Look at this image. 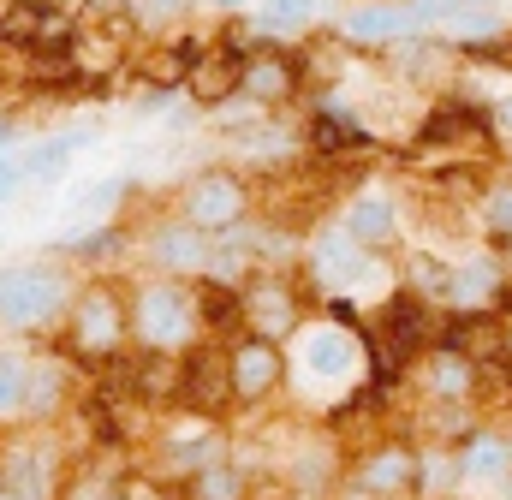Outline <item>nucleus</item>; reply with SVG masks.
<instances>
[{
    "instance_id": "1",
    "label": "nucleus",
    "mask_w": 512,
    "mask_h": 500,
    "mask_svg": "<svg viewBox=\"0 0 512 500\" xmlns=\"http://www.w3.org/2000/svg\"><path fill=\"white\" fill-rule=\"evenodd\" d=\"M60 304H66V286L48 268H18L0 280V316L6 322H48Z\"/></svg>"
},
{
    "instance_id": "2",
    "label": "nucleus",
    "mask_w": 512,
    "mask_h": 500,
    "mask_svg": "<svg viewBox=\"0 0 512 500\" xmlns=\"http://www.w3.org/2000/svg\"><path fill=\"white\" fill-rule=\"evenodd\" d=\"M137 328H143L149 346H179V340L191 334V304H185V292H179V286H155V292H143Z\"/></svg>"
},
{
    "instance_id": "3",
    "label": "nucleus",
    "mask_w": 512,
    "mask_h": 500,
    "mask_svg": "<svg viewBox=\"0 0 512 500\" xmlns=\"http://www.w3.org/2000/svg\"><path fill=\"white\" fill-rule=\"evenodd\" d=\"M227 393H233V375H227V358H215V352H197V358L179 370V399H185L191 411H221Z\"/></svg>"
},
{
    "instance_id": "4",
    "label": "nucleus",
    "mask_w": 512,
    "mask_h": 500,
    "mask_svg": "<svg viewBox=\"0 0 512 500\" xmlns=\"http://www.w3.org/2000/svg\"><path fill=\"white\" fill-rule=\"evenodd\" d=\"M239 215H245V191L233 179H203L191 191V221L197 227H233Z\"/></svg>"
},
{
    "instance_id": "5",
    "label": "nucleus",
    "mask_w": 512,
    "mask_h": 500,
    "mask_svg": "<svg viewBox=\"0 0 512 500\" xmlns=\"http://www.w3.org/2000/svg\"><path fill=\"white\" fill-rule=\"evenodd\" d=\"M227 375H233V393H268L274 387V375H280V358H274V346L268 340H245L233 358H227Z\"/></svg>"
},
{
    "instance_id": "6",
    "label": "nucleus",
    "mask_w": 512,
    "mask_h": 500,
    "mask_svg": "<svg viewBox=\"0 0 512 500\" xmlns=\"http://www.w3.org/2000/svg\"><path fill=\"white\" fill-rule=\"evenodd\" d=\"M78 340L84 346H114L120 340V304H114V292H84L78 298Z\"/></svg>"
},
{
    "instance_id": "7",
    "label": "nucleus",
    "mask_w": 512,
    "mask_h": 500,
    "mask_svg": "<svg viewBox=\"0 0 512 500\" xmlns=\"http://www.w3.org/2000/svg\"><path fill=\"white\" fill-rule=\"evenodd\" d=\"M239 72H245V60H239L233 48H221V54H209V60H197V66H191V96L221 102V96H233V90H239Z\"/></svg>"
},
{
    "instance_id": "8",
    "label": "nucleus",
    "mask_w": 512,
    "mask_h": 500,
    "mask_svg": "<svg viewBox=\"0 0 512 500\" xmlns=\"http://www.w3.org/2000/svg\"><path fill=\"white\" fill-rule=\"evenodd\" d=\"M298 358L316 381H340V375H352V340L346 334H310L298 346Z\"/></svg>"
},
{
    "instance_id": "9",
    "label": "nucleus",
    "mask_w": 512,
    "mask_h": 500,
    "mask_svg": "<svg viewBox=\"0 0 512 500\" xmlns=\"http://www.w3.org/2000/svg\"><path fill=\"white\" fill-rule=\"evenodd\" d=\"M393 203L387 197H358L352 215H346V245H387L393 239Z\"/></svg>"
},
{
    "instance_id": "10",
    "label": "nucleus",
    "mask_w": 512,
    "mask_h": 500,
    "mask_svg": "<svg viewBox=\"0 0 512 500\" xmlns=\"http://www.w3.org/2000/svg\"><path fill=\"white\" fill-rule=\"evenodd\" d=\"M0 500H48V465L36 453L0 459Z\"/></svg>"
},
{
    "instance_id": "11",
    "label": "nucleus",
    "mask_w": 512,
    "mask_h": 500,
    "mask_svg": "<svg viewBox=\"0 0 512 500\" xmlns=\"http://www.w3.org/2000/svg\"><path fill=\"white\" fill-rule=\"evenodd\" d=\"M155 256H161L167 268H179V274L203 268V262H209V245H203V227H167V233L155 239Z\"/></svg>"
},
{
    "instance_id": "12",
    "label": "nucleus",
    "mask_w": 512,
    "mask_h": 500,
    "mask_svg": "<svg viewBox=\"0 0 512 500\" xmlns=\"http://www.w3.org/2000/svg\"><path fill=\"white\" fill-rule=\"evenodd\" d=\"M411 477H417V459H411V453H399V447L376 453V459L358 471V483H364V489H376V495H393V489H405Z\"/></svg>"
},
{
    "instance_id": "13",
    "label": "nucleus",
    "mask_w": 512,
    "mask_h": 500,
    "mask_svg": "<svg viewBox=\"0 0 512 500\" xmlns=\"http://www.w3.org/2000/svg\"><path fill=\"white\" fill-rule=\"evenodd\" d=\"M423 328H429V322H423V304H417V298H393V304H387L382 334H387V346H393L399 358H405V352L423 340Z\"/></svg>"
},
{
    "instance_id": "14",
    "label": "nucleus",
    "mask_w": 512,
    "mask_h": 500,
    "mask_svg": "<svg viewBox=\"0 0 512 500\" xmlns=\"http://www.w3.org/2000/svg\"><path fill=\"white\" fill-rule=\"evenodd\" d=\"M239 310H251V316H256V328H262L268 340L292 328V298H286L280 286H256V292L245 298V304H239Z\"/></svg>"
},
{
    "instance_id": "15",
    "label": "nucleus",
    "mask_w": 512,
    "mask_h": 500,
    "mask_svg": "<svg viewBox=\"0 0 512 500\" xmlns=\"http://www.w3.org/2000/svg\"><path fill=\"white\" fill-rule=\"evenodd\" d=\"M310 143H316V149H364L370 131H364V120H352V114H316Z\"/></svg>"
},
{
    "instance_id": "16",
    "label": "nucleus",
    "mask_w": 512,
    "mask_h": 500,
    "mask_svg": "<svg viewBox=\"0 0 512 500\" xmlns=\"http://www.w3.org/2000/svg\"><path fill=\"white\" fill-rule=\"evenodd\" d=\"M399 24H405V12H393V6H358V12H346V36L352 42H387V36H399Z\"/></svg>"
},
{
    "instance_id": "17",
    "label": "nucleus",
    "mask_w": 512,
    "mask_h": 500,
    "mask_svg": "<svg viewBox=\"0 0 512 500\" xmlns=\"http://www.w3.org/2000/svg\"><path fill=\"white\" fill-rule=\"evenodd\" d=\"M239 84H245L251 96H286V90H292V66L274 60V54H262V60H251V66L239 72Z\"/></svg>"
},
{
    "instance_id": "18",
    "label": "nucleus",
    "mask_w": 512,
    "mask_h": 500,
    "mask_svg": "<svg viewBox=\"0 0 512 500\" xmlns=\"http://www.w3.org/2000/svg\"><path fill=\"white\" fill-rule=\"evenodd\" d=\"M84 137H54V143H36L30 155H24V179H54V173H66V161H72V149H78Z\"/></svg>"
},
{
    "instance_id": "19",
    "label": "nucleus",
    "mask_w": 512,
    "mask_h": 500,
    "mask_svg": "<svg viewBox=\"0 0 512 500\" xmlns=\"http://www.w3.org/2000/svg\"><path fill=\"white\" fill-rule=\"evenodd\" d=\"M310 18V0H262L256 6V30L262 36H286V30H298Z\"/></svg>"
},
{
    "instance_id": "20",
    "label": "nucleus",
    "mask_w": 512,
    "mask_h": 500,
    "mask_svg": "<svg viewBox=\"0 0 512 500\" xmlns=\"http://www.w3.org/2000/svg\"><path fill=\"white\" fill-rule=\"evenodd\" d=\"M507 465H512L507 441H477V447H471V459H465V471H471L477 483H501V477H507Z\"/></svg>"
},
{
    "instance_id": "21",
    "label": "nucleus",
    "mask_w": 512,
    "mask_h": 500,
    "mask_svg": "<svg viewBox=\"0 0 512 500\" xmlns=\"http://www.w3.org/2000/svg\"><path fill=\"white\" fill-rule=\"evenodd\" d=\"M24 381H30V370H24L12 352H0V417L24 405Z\"/></svg>"
},
{
    "instance_id": "22",
    "label": "nucleus",
    "mask_w": 512,
    "mask_h": 500,
    "mask_svg": "<svg viewBox=\"0 0 512 500\" xmlns=\"http://www.w3.org/2000/svg\"><path fill=\"white\" fill-rule=\"evenodd\" d=\"M197 500H239V477L227 465H197Z\"/></svg>"
},
{
    "instance_id": "23",
    "label": "nucleus",
    "mask_w": 512,
    "mask_h": 500,
    "mask_svg": "<svg viewBox=\"0 0 512 500\" xmlns=\"http://www.w3.org/2000/svg\"><path fill=\"white\" fill-rule=\"evenodd\" d=\"M441 393H465L471 387V358L465 352H447V358H435V375H429Z\"/></svg>"
},
{
    "instance_id": "24",
    "label": "nucleus",
    "mask_w": 512,
    "mask_h": 500,
    "mask_svg": "<svg viewBox=\"0 0 512 500\" xmlns=\"http://www.w3.org/2000/svg\"><path fill=\"white\" fill-rule=\"evenodd\" d=\"M203 316H209V328H233L239 322V298L227 286H203Z\"/></svg>"
},
{
    "instance_id": "25",
    "label": "nucleus",
    "mask_w": 512,
    "mask_h": 500,
    "mask_svg": "<svg viewBox=\"0 0 512 500\" xmlns=\"http://www.w3.org/2000/svg\"><path fill=\"white\" fill-rule=\"evenodd\" d=\"M114 197H120V179H102L78 197V215H102V209H114Z\"/></svg>"
},
{
    "instance_id": "26",
    "label": "nucleus",
    "mask_w": 512,
    "mask_h": 500,
    "mask_svg": "<svg viewBox=\"0 0 512 500\" xmlns=\"http://www.w3.org/2000/svg\"><path fill=\"white\" fill-rule=\"evenodd\" d=\"M459 125H477V120H471V114H459V108H447V114H435V120L423 125V137H435V143H441V137H459Z\"/></svg>"
},
{
    "instance_id": "27",
    "label": "nucleus",
    "mask_w": 512,
    "mask_h": 500,
    "mask_svg": "<svg viewBox=\"0 0 512 500\" xmlns=\"http://www.w3.org/2000/svg\"><path fill=\"white\" fill-rule=\"evenodd\" d=\"M24 185V161L18 155H0V197H12Z\"/></svg>"
},
{
    "instance_id": "28",
    "label": "nucleus",
    "mask_w": 512,
    "mask_h": 500,
    "mask_svg": "<svg viewBox=\"0 0 512 500\" xmlns=\"http://www.w3.org/2000/svg\"><path fill=\"white\" fill-rule=\"evenodd\" d=\"M489 221H495L501 233H512V191H495V197H489Z\"/></svg>"
},
{
    "instance_id": "29",
    "label": "nucleus",
    "mask_w": 512,
    "mask_h": 500,
    "mask_svg": "<svg viewBox=\"0 0 512 500\" xmlns=\"http://www.w3.org/2000/svg\"><path fill=\"white\" fill-rule=\"evenodd\" d=\"M495 125H501V131H512V96L501 102V108H495Z\"/></svg>"
},
{
    "instance_id": "30",
    "label": "nucleus",
    "mask_w": 512,
    "mask_h": 500,
    "mask_svg": "<svg viewBox=\"0 0 512 500\" xmlns=\"http://www.w3.org/2000/svg\"><path fill=\"white\" fill-rule=\"evenodd\" d=\"M149 12H179V0H149Z\"/></svg>"
},
{
    "instance_id": "31",
    "label": "nucleus",
    "mask_w": 512,
    "mask_h": 500,
    "mask_svg": "<svg viewBox=\"0 0 512 500\" xmlns=\"http://www.w3.org/2000/svg\"><path fill=\"white\" fill-rule=\"evenodd\" d=\"M0 143H6V120H0Z\"/></svg>"
},
{
    "instance_id": "32",
    "label": "nucleus",
    "mask_w": 512,
    "mask_h": 500,
    "mask_svg": "<svg viewBox=\"0 0 512 500\" xmlns=\"http://www.w3.org/2000/svg\"><path fill=\"white\" fill-rule=\"evenodd\" d=\"M221 6H239V0H221Z\"/></svg>"
}]
</instances>
